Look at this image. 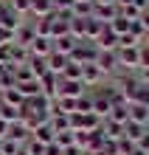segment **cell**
Here are the masks:
<instances>
[{"instance_id": "obj_1", "label": "cell", "mask_w": 149, "mask_h": 155, "mask_svg": "<svg viewBox=\"0 0 149 155\" xmlns=\"http://www.w3.org/2000/svg\"><path fill=\"white\" fill-rule=\"evenodd\" d=\"M96 57H99V48H96V45H93V42H87V40H79L76 51H73L68 59L79 62V65H90V62H96Z\"/></svg>"}, {"instance_id": "obj_2", "label": "cell", "mask_w": 149, "mask_h": 155, "mask_svg": "<svg viewBox=\"0 0 149 155\" xmlns=\"http://www.w3.org/2000/svg\"><path fill=\"white\" fill-rule=\"evenodd\" d=\"M82 96H85V85L79 79H59L57 99H82Z\"/></svg>"}, {"instance_id": "obj_3", "label": "cell", "mask_w": 149, "mask_h": 155, "mask_svg": "<svg viewBox=\"0 0 149 155\" xmlns=\"http://www.w3.org/2000/svg\"><path fill=\"white\" fill-rule=\"evenodd\" d=\"M28 54L31 57H40V59H48L53 54V40L51 37H34V42L28 45Z\"/></svg>"}, {"instance_id": "obj_4", "label": "cell", "mask_w": 149, "mask_h": 155, "mask_svg": "<svg viewBox=\"0 0 149 155\" xmlns=\"http://www.w3.org/2000/svg\"><path fill=\"white\" fill-rule=\"evenodd\" d=\"M118 65L121 68H141V48H118Z\"/></svg>"}, {"instance_id": "obj_5", "label": "cell", "mask_w": 149, "mask_h": 155, "mask_svg": "<svg viewBox=\"0 0 149 155\" xmlns=\"http://www.w3.org/2000/svg\"><path fill=\"white\" fill-rule=\"evenodd\" d=\"M96 65L101 74H115L118 71V51H99Z\"/></svg>"}, {"instance_id": "obj_6", "label": "cell", "mask_w": 149, "mask_h": 155, "mask_svg": "<svg viewBox=\"0 0 149 155\" xmlns=\"http://www.w3.org/2000/svg\"><path fill=\"white\" fill-rule=\"evenodd\" d=\"M110 110H113V99H110L107 93H96L93 96V113H96L101 121L110 116Z\"/></svg>"}, {"instance_id": "obj_7", "label": "cell", "mask_w": 149, "mask_h": 155, "mask_svg": "<svg viewBox=\"0 0 149 155\" xmlns=\"http://www.w3.org/2000/svg\"><path fill=\"white\" fill-rule=\"evenodd\" d=\"M99 130H101V135H104L107 141H121V138H124V127H121V124H115L113 118H104Z\"/></svg>"}, {"instance_id": "obj_8", "label": "cell", "mask_w": 149, "mask_h": 155, "mask_svg": "<svg viewBox=\"0 0 149 155\" xmlns=\"http://www.w3.org/2000/svg\"><path fill=\"white\" fill-rule=\"evenodd\" d=\"M8 138H11V141H17V144H23V147H25V141L31 138V130H28V124H25L23 118H20V121H14L11 127H8Z\"/></svg>"}, {"instance_id": "obj_9", "label": "cell", "mask_w": 149, "mask_h": 155, "mask_svg": "<svg viewBox=\"0 0 149 155\" xmlns=\"http://www.w3.org/2000/svg\"><path fill=\"white\" fill-rule=\"evenodd\" d=\"M37 20H45V17H53V0H31V12Z\"/></svg>"}, {"instance_id": "obj_10", "label": "cell", "mask_w": 149, "mask_h": 155, "mask_svg": "<svg viewBox=\"0 0 149 155\" xmlns=\"http://www.w3.org/2000/svg\"><path fill=\"white\" fill-rule=\"evenodd\" d=\"M99 79H101V71H99L96 62H90V65H82V85H85V87L99 85Z\"/></svg>"}, {"instance_id": "obj_11", "label": "cell", "mask_w": 149, "mask_h": 155, "mask_svg": "<svg viewBox=\"0 0 149 155\" xmlns=\"http://www.w3.org/2000/svg\"><path fill=\"white\" fill-rule=\"evenodd\" d=\"M96 42H99V51H118V34L110 31V25H104V31Z\"/></svg>"}, {"instance_id": "obj_12", "label": "cell", "mask_w": 149, "mask_h": 155, "mask_svg": "<svg viewBox=\"0 0 149 155\" xmlns=\"http://www.w3.org/2000/svg\"><path fill=\"white\" fill-rule=\"evenodd\" d=\"M93 17L101 20L104 25H110V23L118 17V6H93Z\"/></svg>"}, {"instance_id": "obj_13", "label": "cell", "mask_w": 149, "mask_h": 155, "mask_svg": "<svg viewBox=\"0 0 149 155\" xmlns=\"http://www.w3.org/2000/svg\"><path fill=\"white\" fill-rule=\"evenodd\" d=\"M68 34H70V20H62V17L53 14V17H51V40L68 37Z\"/></svg>"}, {"instance_id": "obj_14", "label": "cell", "mask_w": 149, "mask_h": 155, "mask_svg": "<svg viewBox=\"0 0 149 155\" xmlns=\"http://www.w3.org/2000/svg\"><path fill=\"white\" fill-rule=\"evenodd\" d=\"M0 99H3V104H8V107H23L25 104V99H23V93L17 87H3L0 90Z\"/></svg>"}, {"instance_id": "obj_15", "label": "cell", "mask_w": 149, "mask_h": 155, "mask_svg": "<svg viewBox=\"0 0 149 155\" xmlns=\"http://www.w3.org/2000/svg\"><path fill=\"white\" fill-rule=\"evenodd\" d=\"M65 68H68V57H65V54H59V51H53L51 57H48V71H51L53 76H62Z\"/></svg>"}, {"instance_id": "obj_16", "label": "cell", "mask_w": 149, "mask_h": 155, "mask_svg": "<svg viewBox=\"0 0 149 155\" xmlns=\"http://www.w3.org/2000/svg\"><path fill=\"white\" fill-rule=\"evenodd\" d=\"M76 45H79V40L73 37V34H68V37L53 40V51H59V54H65V57H70V54L76 51Z\"/></svg>"}, {"instance_id": "obj_17", "label": "cell", "mask_w": 149, "mask_h": 155, "mask_svg": "<svg viewBox=\"0 0 149 155\" xmlns=\"http://www.w3.org/2000/svg\"><path fill=\"white\" fill-rule=\"evenodd\" d=\"M101 31H104V23H101V20H96V17H87V20H85V40L87 42L99 40Z\"/></svg>"}, {"instance_id": "obj_18", "label": "cell", "mask_w": 149, "mask_h": 155, "mask_svg": "<svg viewBox=\"0 0 149 155\" xmlns=\"http://www.w3.org/2000/svg\"><path fill=\"white\" fill-rule=\"evenodd\" d=\"M107 118H113L115 124L124 127V124L129 121V104H124V102H113V110H110V116H107Z\"/></svg>"}, {"instance_id": "obj_19", "label": "cell", "mask_w": 149, "mask_h": 155, "mask_svg": "<svg viewBox=\"0 0 149 155\" xmlns=\"http://www.w3.org/2000/svg\"><path fill=\"white\" fill-rule=\"evenodd\" d=\"M31 138H34V141H40V144H53L57 133H53V127L45 121V124H40V127H37V130L31 133Z\"/></svg>"}, {"instance_id": "obj_20", "label": "cell", "mask_w": 149, "mask_h": 155, "mask_svg": "<svg viewBox=\"0 0 149 155\" xmlns=\"http://www.w3.org/2000/svg\"><path fill=\"white\" fill-rule=\"evenodd\" d=\"M149 130V127H144V124H135V121H127L124 124V138L127 141H132V144H138L144 138V133Z\"/></svg>"}, {"instance_id": "obj_21", "label": "cell", "mask_w": 149, "mask_h": 155, "mask_svg": "<svg viewBox=\"0 0 149 155\" xmlns=\"http://www.w3.org/2000/svg\"><path fill=\"white\" fill-rule=\"evenodd\" d=\"M28 71H31V76L40 82L45 74H48V59H40V57H31L28 59Z\"/></svg>"}, {"instance_id": "obj_22", "label": "cell", "mask_w": 149, "mask_h": 155, "mask_svg": "<svg viewBox=\"0 0 149 155\" xmlns=\"http://www.w3.org/2000/svg\"><path fill=\"white\" fill-rule=\"evenodd\" d=\"M129 121L146 127V121H149V107L146 104H129Z\"/></svg>"}, {"instance_id": "obj_23", "label": "cell", "mask_w": 149, "mask_h": 155, "mask_svg": "<svg viewBox=\"0 0 149 155\" xmlns=\"http://www.w3.org/2000/svg\"><path fill=\"white\" fill-rule=\"evenodd\" d=\"M48 124L53 127V133H65V130H70V116H65V113H53L48 118Z\"/></svg>"}, {"instance_id": "obj_24", "label": "cell", "mask_w": 149, "mask_h": 155, "mask_svg": "<svg viewBox=\"0 0 149 155\" xmlns=\"http://www.w3.org/2000/svg\"><path fill=\"white\" fill-rule=\"evenodd\" d=\"M73 17H82V20L93 17V0H76L73 3Z\"/></svg>"}, {"instance_id": "obj_25", "label": "cell", "mask_w": 149, "mask_h": 155, "mask_svg": "<svg viewBox=\"0 0 149 155\" xmlns=\"http://www.w3.org/2000/svg\"><path fill=\"white\" fill-rule=\"evenodd\" d=\"M0 118H3L6 124H14V121H20V107H8L0 102Z\"/></svg>"}, {"instance_id": "obj_26", "label": "cell", "mask_w": 149, "mask_h": 155, "mask_svg": "<svg viewBox=\"0 0 149 155\" xmlns=\"http://www.w3.org/2000/svg\"><path fill=\"white\" fill-rule=\"evenodd\" d=\"M110 31H113V34H118V37H124V34H129V20H127V17H115V20L113 23H110Z\"/></svg>"}, {"instance_id": "obj_27", "label": "cell", "mask_w": 149, "mask_h": 155, "mask_svg": "<svg viewBox=\"0 0 149 155\" xmlns=\"http://www.w3.org/2000/svg\"><path fill=\"white\" fill-rule=\"evenodd\" d=\"M6 6L20 17V14H28L31 12V0H6Z\"/></svg>"}, {"instance_id": "obj_28", "label": "cell", "mask_w": 149, "mask_h": 155, "mask_svg": "<svg viewBox=\"0 0 149 155\" xmlns=\"http://www.w3.org/2000/svg\"><path fill=\"white\" fill-rule=\"evenodd\" d=\"M53 144H59V147H73L76 144V133L73 130H65V133H57V138H53Z\"/></svg>"}, {"instance_id": "obj_29", "label": "cell", "mask_w": 149, "mask_h": 155, "mask_svg": "<svg viewBox=\"0 0 149 155\" xmlns=\"http://www.w3.org/2000/svg\"><path fill=\"white\" fill-rule=\"evenodd\" d=\"M59 79H79L82 82V65H79V62H73V59H68V68H65V74Z\"/></svg>"}, {"instance_id": "obj_30", "label": "cell", "mask_w": 149, "mask_h": 155, "mask_svg": "<svg viewBox=\"0 0 149 155\" xmlns=\"http://www.w3.org/2000/svg\"><path fill=\"white\" fill-rule=\"evenodd\" d=\"M118 14H121V17H127L129 23H132V20H141V8H138V6H132V3L118 6Z\"/></svg>"}, {"instance_id": "obj_31", "label": "cell", "mask_w": 149, "mask_h": 155, "mask_svg": "<svg viewBox=\"0 0 149 155\" xmlns=\"http://www.w3.org/2000/svg\"><path fill=\"white\" fill-rule=\"evenodd\" d=\"M57 113L73 116L76 113V99H57Z\"/></svg>"}, {"instance_id": "obj_32", "label": "cell", "mask_w": 149, "mask_h": 155, "mask_svg": "<svg viewBox=\"0 0 149 155\" xmlns=\"http://www.w3.org/2000/svg\"><path fill=\"white\" fill-rule=\"evenodd\" d=\"M20 150H23V144H17L11 138H3V141H0V155H17Z\"/></svg>"}, {"instance_id": "obj_33", "label": "cell", "mask_w": 149, "mask_h": 155, "mask_svg": "<svg viewBox=\"0 0 149 155\" xmlns=\"http://www.w3.org/2000/svg\"><path fill=\"white\" fill-rule=\"evenodd\" d=\"M70 34L76 40H85V20H82V17H73L70 20Z\"/></svg>"}, {"instance_id": "obj_34", "label": "cell", "mask_w": 149, "mask_h": 155, "mask_svg": "<svg viewBox=\"0 0 149 155\" xmlns=\"http://www.w3.org/2000/svg\"><path fill=\"white\" fill-rule=\"evenodd\" d=\"M28 155H45V144H40V141H34V138H28L25 141V147H23Z\"/></svg>"}, {"instance_id": "obj_35", "label": "cell", "mask_w": 149, "mask_h": 155, "mask_svg": "<svg viewBox=\"0 0 149 155\" xmlns=\"http://www.w3.org/2000/svg\"><path fill=\"white\" fill-rule=\"evenodd\" d=\"M141 40H135L132 34H124V37H118V48H141Z\"/></svg>"}, {"instance_id": "obj_36", "label": "cell", "mask_w": 149, "mask_h": 155, "mask_svg": "<svg viewBox=\"0 0 149 155\" xmlns=\"http://www.w3.org/2000/svg\"><path fill=\"white\" fill-rule=\"evenodd\" d=\"M149 68V45H141V71Z\"/></svg>"}, {"instance_id": "obj_37", "label": "cell", "mask_w": 149, "mask_h": 155, "mask_svg": "<svg viewBox=\"0 0 149 155\" xmlns=\"http://www.w3.org/2000/svg\"><path fill=\"white\" fill-rule=\"evenodd\" d=\"M45 155H62V147L59 144H45Z\"/></svg>"}, {"instance_id": "obj_38", "label": "cell", "mask_w": 149, "mask_h": 155, "mask_svg": "<svg viewBox=\"0 0 149 155\" xmlns=\"http://www.w3.org/2000/svg\"><path fill=\"white\" fill-rule=\"evenodd\" d=\"M62 155H85V150H79L76 144H73V147H65V150H62Z\"/></svg>"}, {"instance_id": "obj_39", "label": "cell", "mask_w": 149, "mask_h": 155, "mask_svg": "<svg viewBox=\"0 0 149 155\" xmlns=\"http://www.w3.org/2000/svg\"><path fill=\"white\" fill-rule=\"evenodd\" d=\"M138 147H141V150H144V152L149 155V130L144 133V138H141V141H138Z\"/></svg>"}, {"instance_id": "obj_40", "label": "cell", "mask_w": 149, "mask_h": 155, "mask_svg": "<svg viewBox=\"0 0 149 155\" xmlns=\"http://www.w3.org/2000/svg\"><path fill=\"white\" fill-rule=\"evenodd\" d=\"M8 127H11V124H6L3 118H0V141H3V138H8Z\"/></svg>"}, {"instance_id": "obj_41", "label": "cell", "mask_w": 149, "mask_h": 155, "mask_svg": "<svg viewBox=\"0 0 149 155\" xmlns=\"http://www.w3.org/2000/svg\"><path fill=\"white\" fill-rule=\"evenodd\" d=\"M141 25H144V31H149V8L141 12Z\"/></svg>"}, {"instance_id": "obj_42", "label": "cell", "mask_w": 149, "mask_h": 155, "mask_svg": "<svg viewBox=\"0 0 149 155\" xmlns=\"http://www.w3.org/2000/svg\"><path fill=\"white\" fill-rule=\"evenodd\" d=\"M138 79H141V85H146V87H149V68H144V71H141V76H138Z\"/></svg>"}, {"instance_id": "obj_43", "label": "cell", "mask_w": 149, "mask_h": 155, "mask_svg": "<svg viewBox=\"0 0 149 155\" xmlns=\"http://www.w3.org/2000/svg\"><path fill=\"white\" fill-rule=\"evenodd\" d=\"M129 155H146V152H144L141 147H135V150H132V152H129Z\"/></svg>"}, {"instance_id": "obj_44", "label": "cell", "mask_w": 149, "mask_h": 155, "mask_svg": "<svg viewBox=\"0 0 149 155\" xmlns=\"http://www.w3.org/2000/svg\"><path fill=\"white\" fill-rule=\"evenodd\" d=\"M144 45H149V31H146V34H144Z\"/></svg>"}, {"instance_id": "obj_45", "label": "cell", "mask_w": 149, "mask_h": 155, "mask_svg": "<svg viewBox=\"0 0 149 155\" xmlns=\"http://www.w3.org/2000/svg\"><path fill=\"white\" fill-rule=\"evenodd\" d=\"M17 155H28V152H25V150H20V152H17Z\"/></svg>"}, {"instance_id": "obj_46", "label": "cell", "mask_w": 149, "mask_h": 155, "mask_svg": "<svg viewBox=\"0 0 149 155\" xmlns=\"http://www.w3.org/2000/svg\"><path fill=\"white\" fill-rule=\"evenodd\" d=\"M146 127H149V121H146Z\"/></svg>"}, {"instance_id": "obj_47", "label": "cell", "mask_w": 149, "mask_h": 155, "mask_svg": "<svg viewBox=\"0 0 149 155\" xmlns=\"http://www.w3.org/2000/svg\"><path fill=\"white\" fill-rule=\"evenodd\" d=\"M0 3H3V0H0Z\"/></svg>"}]
</instances>
